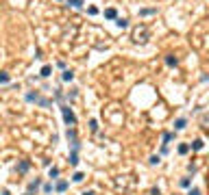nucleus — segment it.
Masks as SVG:
<instances>
[{"mask_svg": "<svg viewBox=\"0 0 209 195\" xmlns=\"http://www.w3.org/2000/svg\"><path fill=\"white\" fill-rule=\"evenodd\" d=\"M76 152H79V150H72V152H70V156H68V161H70V165H72V167L79 165V154H76Z\"/></svg>", "mask_w": 209, "mask_h": 195, "instance_id": "20e7f679", "label": "nucleus"}, {"mask_svg": "<svg viewBox=\"0 0 209 195\" xmlns=\"http://www.w3.org/2000/svg\"><path fill=\"white\" fill-rule=\"evenodd\" d=\"M192 150H203V141H200V139H196V141L192 143Z\"/></svg>", "mask_w": 209, "mask_h": 195, "instance_id": "6ab92c4d", "label": "nucleus"}, {"mask_svg": "<svg viewBox=\"0 0 209 195\" xmlns=\"http://www.w3.org/2000/svg\"><path fill=\"white\" fill-rule=\"evenodd\" d=\"M61 113H63V122L68 124V126H74V124H76V115L72 113V108H70V106H65V104H63V106H61Z\"/></svg>", "mask_w": 209, "mask_h": 195, "instance_id": "f03ea898", "label": "nucleus"}, {"mask_svg": "<svg viewBox=\"0 0 209 195\" xmlns=\"http://www.w3.org/2000/svg\"><path fill=\"white\" fill-rule=\"evenodd\" d=\"M61 78H63L65 83H70V80H72V78H74V74L70 72V69H65V72H63V76H61Z\"/></svg>", "mask_w": 209, "mask_h": 195, "instance_id": "4468645a", "label": "nucleus"}, {"mask_svg": "<svg viewBox=\"0 0 209 195\" xmlns=\"http://www.w3.org/2000/svg\"><path fill=\"white\" fill-rule=\"evenodd\" d=\"M9 80H11V78H9V74H7V72H0V83L5 85V83H9Z\"/></svg>", "mask_w": 209, "mask_h": 195, "instance_id": "f3484780", "label": "nucleus"}, {"mask_svg": "<svg viewBox=\"0 0 209 195\" xmlns=\"http://www.w3.org/2000/svg\"><path fill=\"white\" fill-rule=\"evenodd\" d=\"M155 13V9H142L139 11V15H153Z\"/></svg>", "mask_w": 209, "mask_h": 195, "instance_id": "5701e85b", "label": "nucleus"}, {"mask_svg": "<svg viewBox=\"0 0 209 195\" xmlns=\"http://www.w3.org/2000/svg\"><path fill=\"white\" fill-rule=\"evenodd\" d=\"M68 5L74 7V9H81V7H83V0H68Z\"/></svg>", "mask_w": 209, "mask_h": 195, "instance_id": "ddd939ff", "label": "nucleus"}, {"mask_svg": "<svg viewBox=\"0 0 209 195\" xmlns=\"http://www.w3.org/2000/svg\"><path fill=\"white\" fill-rule=\"evenodd\" d=\"M179 184H181V186H189V178H183V180H181Z\"/></svg>", "mask_w": 209, "mask_h": 195, "instance_id": "a878e982", "label": "nucleus"}, {"mask_svg": "<svg viewBox=\"0 0 209 195\" xmlns=\"http://www.w3.org/2000/svg\"><path fill=\"white\" fill-rule=\"evenodd\" d=\"M39 184H41V180L39 178H35L33 182L29 184V195H33V193H37V189H39Z\"/></svg>", "mask_w": 209, "mask_h": 195, "instance_id": "7ed1b4c3", "label": "nucleus"}, {"mask_svg": "<svg viewBox=\"0 0 209 195\" xmlns=\"http://www.w3.org/2000/svg\"><path fill=\"white\" fill-rule=\"evenodd\" d=\"M172 139H174V134H172V132H164V145H166V143H170Z\"/></svg>", "mask_w": 209, "mask_h": 195, "instance_id": "2eb2a0df", "label": "nucleus"}, {"mask_svg": "<svg viewBox=\"0 0 209 195\" xmlns=\"http://www.w3.org/2000/svg\"><path fill=\"white\" fill-rule=\"evenodd\" d=\"M29 167H31L29 161H22L20 165H18V171H20V173H24V171H29Z\"/></svg>", "mask_w": 209, "mask_h": 195, "instance_id": "9b49d317", "label": "nucleus"}, {"mask_svg": "<svg viewBox=\"0 0 209 195\" xmlns=\"http://www.w3.org/2000/svg\"><path fill=\"white\" fill-rule=\"evenodd\" d=\"M105 17H107V20H115V17H118L115 9H107V11H105Z\"/></svg>", "mask_w": 209, "mask_h": 195, "instance_id": "1a4fd4ad", "label": "nucleus"}, {"mask_svg": "<svg viewBox=\"0 0 209 195\" xmlns=\"http://www.w3.org/2000/svg\"><path fill=\"white\" fill-rule=\"evenodd\" d=\"M133 41H135V44H144V41H148V28H146L144 24L137 26V28H133Z\"/></svg>", "mask_w": 209, "mask_h": 195, "instance_id": "f257e3e1", "label": "nucleus"}, {"mask_svg": "<svg viewBox=\"0 0 209 195\" xmlns=\"http://www.w3.org/2000/svg\"><path fill=\"white\" fill-rule=\"evenodd\" d=\"M179 63V61H176V56H174V54H168V56H166V65H170V67H174V65Z\"/></svg>", "mask_w": 209, "mask_h": 195, "instance_id": "423d86ee", "label": "nucleus"}, {"mask_svg": "<svg viewBox=\"0 0 209 195\" xmlns=\"http://www.w3.org/2000/svg\"><path fill=\"white\" fill-rule=\"evenodd\" d=\"M187 195H200V189H189Z\"/></svg>", "mask_w": 209, "mask_h": 195, "instance_id": "bb28decb", "label": "nucleus"}, {"mask_svg": "<svg viewBox=\"0 0 209 195\" xmlns=\"http://www.w3.org/2000/svg\"><path fill=\"white\" fill-rule=\"evenodd\" d=\"M90 130H92V132L98 130V122H96V119H90Z\"/></svg>", "mask_w": 209, "mask_h": 195, "instance_id": "412c9836", "label": "nucleus"}, {"mask_svg": "<svg viewBox=\"0 0 209 195\" xmlns=\"http://www.w3.org/2000/svg\"><path fill=\"white\" fill-rule=\"evenodd\" d=\"M74 98H76V89H72V91L68 93V100H74Z\"/></svg>", "mask_w": 209, "mask_h": 195, "instance_id": "393cba45", "label": "nucleus"}, {"mask_svg": "<svg viewBox=\"0 0 209 195\" xmlns=\"http://www.w3.org/2000/svg\"><path fill=\"white\" fill-rule=\"evenodd\" d=\"M2 195H11V193H9V191H7V189H5V191H2Z\"/></svg>", "mask_w": 209, "mask_h": 195, "instance_id": "7c9ffc66", "label": "nucleus"}, {"mask_svg": "<svg viewBox=\"0 0 209 195\" xmlns=\"http://www.w3.org/2000/svg\"><path fill=\"white\" fill-rule=\"evenodd\" d=\"M159 161H161L159 156H150V165H157V163H159Z\"/></svg>", "mask_w": 209, "mask_h": 195, "instance_id": "b1692460", "label": "nucleus"}, {"mask_svg": "<svg viewBox=\"0 0 209 195\" xmlns=\"http://www.w3.org/2000/svg\"><path fill=\"white\" fill-rule=\"evenodd\" d=\"M52 191V184H44V193H50Z\"/></svg>", "mask_w": 209, "mask_h": 195, "instance_id": "c85d7f7f", "label": "nucleus"}, {"mask_svg": "<svg viewBox=\"0 0 209 195\" xmlns=\"http://www.w3.org/2000/svg\"><path fill=\"white\" fill-rule=\"evenodd\" d=\"M87 11H90V15H96V13H98V9H96V7H90Z\"/></svg>", "mask_w": 209, "mask_h": 195, "instance_id": "cd10ccee", "label": "nucleus"}, {"mask_svg": "<svg viewBox=\"0 0 209 195\" xmlns=\"http://www.w3.org/2000/svg\"><path fill=\"white\" fill-rule=\"evenodd\" d=\"M26 100H29V102H37V100H39V93L35 91V93H26Z\"/></svg>", "mask_w": 209, "mask_h": 195, "instance_id": "f8f14e48", "label": "nucleus"}, {"mask_svg": "<svg viewBox=\"0 0 209 195\" xmlns=\"http://www.w3.org/2000/svg\"><path fill=\"white\" fill-rule=\"evenodd\" d=\"M65 136H68V141L72 143V145H74V143H79V141H76V130H74V128H68Z\"/></svg>", "mask_w": 209, "mask_h": 195, "instance_id": "39448f33", "label": "nucleus"}, {"mask_svg": "<svg viewBox=\"0 0 209 195\" xmlns=\"http://www.w3.org/2000/svg\"><path fill=\"white\" fill-rule=\"evenodd\" d=\"M50 72H52V69H50V65H44V67H41V76H50Z\"/></svg>", "mask_w": 209, "mask_h": 195, "instance_id": "aec40b11", "label": "nucleus"}, {"mask_svg": "<svg viewBox=\"0 0 209 195\" xmlns=\"http://www.w3.org/2000/svg\"><path fill=\"white\" fill-rule=\"evenodd\" d=\"M83 195H94V191H85V193Z\"/></svg>", "mask_w": 209, "mask_h": 195, "instance_id": "c756f323", "label": "nucleus"}, {"mask_svg": "<svg viewBox=\"0 0 209 195\" xmlns=\"http://www.w3.org/2000/svg\"><path fill=\"white\" fill-rule=\"evenodd\" d=\"M48 176H50V178H52V180H55L57 176H59V169H57V167H50V171H48Z\"/></svg>", "mask_w": 209, "mask_h": 195, "instance_id": "a211bd4d", "label": "nucleus"}, {"mask_svg": "<svg viewBox=\"0 0 209 195\" xmlns=\"http://www.w3.org/2000/svg\"><path fill=\"white\" fill-rule=\"evenodd\" d=\"M72 180H74V182H81V180H83V173H81V171H76V173L72 176Z\"/></svg>", "mask_w": 209, "mask_h": 195, "instance_id": "4be33fe9", "label": "nucleus"}, {"mask_svg": "<svg viewBox=\"0 0 209 195\" xmlns=\"http://www.w3.org/2000/svg\"><path fill=\"white\" fill-rule=\"evenodd\" d=\"M55 189L59 191V193H63V191L68 189V182H65V180H59V182H57V186H55Z\"/></svg>", "mask_w": 209, "mask_h": 195, "instance_id": "9d476101", "label": "nucleus"}, {"mask_svg": "<svg viewBox=\"0 0 209 195\" xmlns=\"http://www.w3.org/2000/svg\"><path fill=\"white\" fill-rule=\"evenodd\" d=\"M187 152H189V145L187 143H181L179 145V154H187Z\"/></svg>", "mask_w": 209, "mask_h": 195, "instance_id": "dca6fc26", "label": "nucleus"}, {"mask_svg": "<svg viewBox=\"0 0 209 195\" xmlns=\"http://www.w3.org/2000/svg\"><path fill=\"white\" fill-rule=\"evenodd\" d=\"M115 24H118L120 28H126V26H129V20L126 17H115Z\"/></svg>", "mask_w": 209, "mask_h": 195, "instance_id": "6e6552de", "label": "nucleus"}, {"mask_svg": "<svg viewBox=\"0 0 209 195\" xmlns=\"http://www.w3.org/2000/svg\"><path fill=\"white\" fill-rule=\"evenodd\" d=\"M185 124H187V122H185L183 117H179V119L174 122V130H183V128H185Z\"/></svg>", "mask_w": 209, "mask_h": 195, "instance_id": "0eeeda50", "label": "nucleus"}]
</instances>
